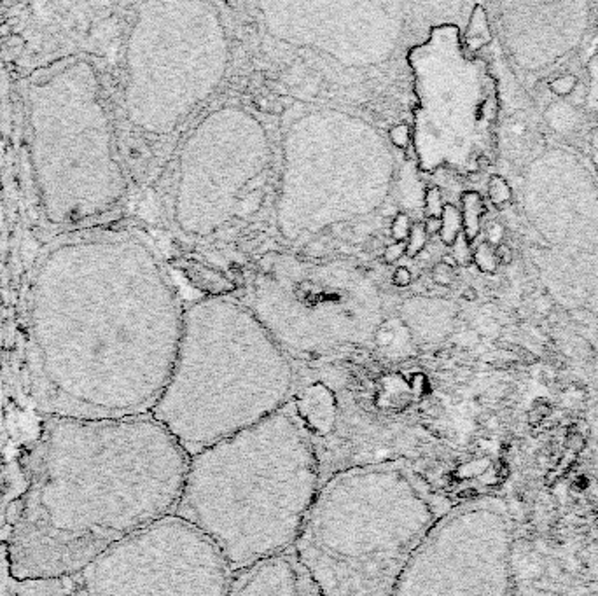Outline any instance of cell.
<instances>
[{
  "mask_svg": "<svg viewBox=\"0 0 598 596\" xmlns=\"http://www.w3.org/2000/svg\"><path fill=\"white\" fill-rule=\"evenodd\" d=\"M453 252H451V257H453L455 260H457V264H467L469 260L472 259L471 251H469V241L465 240L464 234H460V237L457 238V241L453 244Z\"/></svg>",
  "mask_w": 598,
  "mask_h": 596,
  "instance_id": "obj_23",
  "label": "cell"
},
{
  "mask_svg": "<svg viewBox=\"0 0 598 596\" xmlns=\"http://www.w3.org/2000/svg\"><path fill=\"white\" fill-rule=\"evenodd\" d=\"M444 203H443V194L437 187L427 189L425 192V213L427 217H436L439 219L441 213H443Z\"/></svg>",
  "mask_w": 598,
  "mask_h": 596,
  "instance_id": "obj_18",
  "label": "cell"
},
{
  "mask_svg": "<svg viewBox=\"0 0 598 596\" xmlns=\"http://www.w3.org/2000/svg\"><path fill=\"white\" fill-rule=\"evenodd\" d=\"M190 456L151 415L46 416L27 490L9 519L18 581H62L175 511Z\"/></svg>",
  "mask_w": 598,
  "mask_h": 596,
  "instance_id": "obj_3",
  "label": "cell"
},
{
  "mask_svg": "<svg viewBox=\"0 0 598 596\" xmlns=\"http://www.w3.org/2000/svg\"><path fill=\"white\" fill-rule=\"evenodd\" d=\"M320 488L319 455L291 401L191 456L173 514L234 574L294 549Z\"/></svg>",
  "mask_w": 598,
  "mask_h": 596,
  "instance_id": "obj_4",
  "label": "cell"
},
{
  "mask_svg": "<svg viewBox=\"0 0 598 596\" xmlns=\"http://www.w3.org/2000/svg\"><path fill=\"white\" fill-rule=\"evenodd\" d=\"M462 234L471 244L481 233V217L485 213V203L476 191L462 194Z\"/></svg>",
  "mask_w": 598,
  "mask_h": 596,
  "instance_id": "obj_13",
  "label": "cell"
},
{
  "mask_svg": "<svg viewBox=\"0 0 598 596\" xmlns=\"http://www.w3.org/2000/svg\"><path fill=\"white\" fill-rule=\"evenodd\" d=\"M465 48L471 53L479 51L481 48L489 46L492 42V28H490L489 14L481 4H476L474 9L471 11L467 23H465V34H464Z\"/></svg>",
  "mask_w": 598,
  "mask_h": 596,
  "instance_id": "obj_12",
  "label": "cell"
},
{
  "mask_svg": "<svg viewBox=\"0 0 598 596\" xmlns=\"http://www.w3.org/2000/svg\"><path fill=\"white\" fill-rule=\"evenodd\" d=\"M576 83H578L576 76H572V74H565V76H558L557 79L551 81L550 89L554 93V95L560 96V98H565V96H569L572 91H574Z\"/></svg>",
  "mask_w": 598,
  "mask_h": 596,
  "instance_id": "obj_20",
  "label": "cell"
},
{
  "mask_svg": "<svg viewBox=\"0 0 598 596\" xmlns=\"http://www.w3.org/2000/svg\"><path fill=\"white\" fill-rule=\"evenodd\" d=\"M432 280L436 282V284L443 285V287H450L455 282V267L448 266V264H444L443 260H441V263H437L436 266L432 267Z\"/></svg>",
  "mask_w": 598,
  "mask_h": 596,
  "instance_id": "obj_21",
  "label": "cell"
},
{
  "mask_svg": "<svg viewBox=\"0 0 598 596\" xmlns=\"http://www.w3.org/2000/svg\"><path fill=\"white\" fill-rule=\"evenodd\" d=\"M406 254V241H396V244L389 245L383 252V259L387 264H394Z\"/></svg>",
  "mask_w": 598,
  "mask_h": 596,
  "instance_id": "obj_24",
  "label": "cell"
},
{
  "mask_svg": "<svg viewBox=\"0 0 598 596\" xmlns=\"http://www.w3.org/2000/svg\"><path fill=\"white\" fill-rule=\"evenodd\" d=\"M296 364L241 303L210 298L182 312L175 362L151 416L187 456L289 404Z\"/></svg>",
  "mask_w": 598,
  "mask_h": 596,
  "instance_id": "obj_5",
  "label": "cell"
},
{
  "mask_svg": "<svg viewBox=\"0 0 598 596\" xmlns=\"http://www.w3.org/2000/svg\"><path fill=\"white\" fill-rule=\"evenodd\" d=\"M450 509L402 463L352 467L324 481L294 551L320 596H390Z\"/></svg>",
  "mask_w": 598,
  "mask_h": 596,
  "instance_id": "obj_6",
  "label": "cell"
},
{
  "mask_svg": "<svg viewBox=\"0 0 598 596\" xmlns=\"http://www.w3.org/2000/svg\"><path fill=\"white\" fill-rule=\"evenodd\" d=\"M227 596H320L294 549L233 574Z\"/></svg>",
  "mask_w": 598,
  "mask_h": 596,
  "instance_id": "obj_10",
  "label": "cell"
},
{
  "mask_svg": "<svg viewBox=\"0 0 598 596\" xmlns=\"http://www.w3.org/2000/svg\"><path fill=\"white\" fill-rule=\"evenodd\" d=\"M496 254L498 257V263H502V264H511L512 263V252H511V249H509L505 244H500L498 247H496Z\"/></svg>",
  "mask_w": 598,
  "mask_h": 596,
  "instance_id": "obj_28",
  "label": "cell"
},
{
  "mask_svg": "<svg viewBox=\"0 0 598 596\" xmlns=\"http://www.w3.org/2000/svg\"><path fill=\"white\" fill-rule=\"evenodd\" d=\"M441 230L439 238L446 247H453L457 238L462 234V213L451 203H446L441 213Z\"/></svg>",
  "mask_w": 598,
  "mask_h": 596,
  "instance_id": "obj_14",
  "label": "cell"
},
{
  "mask_svg": "<svg viewBox=\"0 0 598 596\" xmlns=\"http://www.w3.org/2000/svg\"><path fill=\"white\" fill-rule=\"evenodd\" d=\"M98 224L46 238L25 264L11 345L44 416L151 415L182 329V312L151 241Z\"/></svg>",
  "mask_w": 598,
  "mask_h": 596,
  "instance_id": "obj_1",
  "label": "cell"
},
{
  "mask_svg": "<svg viewBox=\"0 0 598 596\" xmlns=\"http://www.w3.org/2000/svg\"><path fill=\"white\" fill-rule=\"evenodd\" d=\"M516 537L505 495L455 505L420 542L390 596H514Z\"/></svg>",
  "mask_w": 598,
  "mask_h": 596,
  "instance_id": "obj_7",
  "label": "cell"
},
{
  "mask_svg": "<svg viewBox=\"0 0 598 596\" xmlns=\"http://www.w3.org/2000/svg\"><path fill=\"white\" fill-rule=\"evenodd\" d=\"M486 191H489L490 201L496 206H504L505 203L511 201L512 198V189L507 184L505 178H502L500 175H492L486 185Z\"/></svg>",
  "mask_w": 598,
  "mask_h": 596,
  "instance_id": "obj_15",
  "label": "cell"
},
{
  "mask_svg": "<svg viewBox=\"0 0 598 596\" xmlns=\"http://www.w3.org/2000/svg\"><path fill=\"white\" fill-rule=\"evenodd\" d=\"M500 7V35L516 65L539 72L565 58L581 44L588 27L590 4H505Z\"/></svg>",
  "mask_w": 598,
  "mask_h": 596,
  "instance_id": "obj_9",
  "label": "cell"
},
{
  "mask_svg": "<svg viewBox=\"0 0 598 596\" xmlns=\"http://www.w3.org/2000/svg\"><path fill=\"white\" fill-rule=\"evenodd\" d=\"M95 4H16L0 16V55L14 86L16 140L35 247L116 223L128 171L107 72L116 39Z\"/></svg>",
  "mask_w": 598,
  "mask_h": 596,
  "instance_id": "obj_2",
  "label": "cell"
},
{
  "mask_svg": "<svg viewBox=\"0 0 598 596\" xmlns=\"http://www.w3.org/2000/svg\"><path fill=\"white\" fill-rule=\"evenodd\" d=\"M502 238H504V226L498 223H492L486 230V244L492 245V247H498L502 244Z\"/></svg>",
  "mask_w": 598,
  "mask_h": 596,
  "instance_id": "obj_25",
  "label": "cell"
},
{
  "mask_svg": "<svg viewBox=\"0 0 598 596\" xmlns=\"http://www.w3.org/2000/svg\"><path fill=\"white\" fill-rule=\"evenodd\" d=\"M462 298L467 299V301H474V299L478 298V296H476V291H474V289L469 287V289H465L464 294H462Z\"/></svg>",
  "mask_w": 598,
  "mask_h": 596,
  "instance_id": "obj_30",
  "label": "cell"
},
{
  "mask_svg": "<svg viewBox=\"0 0 598 596\" xmlns=\"http://www.w3.org/2000/svg\"><path fill=\"white\" fill-rule=\"evenodd\" d=\"M514 596H598V588L551 556L518 551Z\"/></svg>",
  "mask_w": 598,
  "mask_h": 596,
  "instance_id": "obj_11",
  "label": "cell"
},
{
  "mask_svg": "<svg viewBox=\"0 0 598 596\" xmlns=\"http://www.w3.org/2000/svg\"><path fill=\"white\" fill-rule=\"evenodd\" d=\"M590 158H592L593 168H595L598 177V126L593 130L592 137H590Z\"/></svg>",
  "mask_w": 598,
  "mask_h": 596,
  "instance_id": "obj_27",
  "label": "cell"
},
{
  "mask_svg": "<svg viewBox=\"0 0 598 596\" xmlns=\"http://www.w3.org/2000/svg\"><path fill=\"white\" fill-rule=\"evenodd\" d=\"M427 237H429V234H427L423 224H415V226H411L409 237L408 240H406V256L416 257L420 252H423V249H425L427 245Z\"/></svg>",
  "mask_w": 598,
  "mask_h": 596,
  "instance_id": "obj_17",
  "label": "cell"
},
{
  "mask_svg": "<svg viewBox=\"0 0 598 596\" xmlns=\"http://www.w3.org/2000/svg\"><path fill=\"white\" fill-rule=\"evenodd\" d=\"M409 231H411V220L406 213H397L392 219L390 224V233L396 241H406L409 237Z\"/></svg>",
  "mask_w": 598,
  "mask_h": 596,
  "instance_id": "obj_19",
  "label": "cell"
},
{
  "mask_svg": "<svg viewBox=\"0 0 598 596\" xmlns=\"http://www.w3.org/2000/svg\"><path fill=\"white\" fill-rule=\"evenodd\" d=\"M423 227H425L427 234H439L441 219H436V217H427L425 223H423Z\"/></svg>",
  "mask_w": 598,
  "mask_h": 596,
  "instance_id": "obj_29",
  "label": "cell"
},
{
  "mask_svg": "<svg viewBox=\"0 0 598 596\" xmlns=\"http://www.w3.org/2000/svg\"><path fill=\"white\" fill-rule=\"evenodd\" d=\"M472 260L483 273H496L498 266V257L496 254V247L489 245L486 241L479 244L476 251L472 252Z\"/></svg>",
  "mask_w": 598,
  "mask_h": 596,
  "instance_id": "obj_16",
  "label": "cell"
},
{
  "mask_svg": "<svg viewBox=\"0 0 598 596\" xmlns=\"http://www.w3.org/2000/svg\"><path fill=\"white\" fill-rule=\"evenodd\" d=\"M409 138H411V131H409L408 124H396L389 130V140L396 145L397 149H406L409 145Z\"/></svg>",
  "mask_w": 598,
  "mask_h": 596,
  "instance_id": "obj_22",
  "label": "cell"
},
{
  "mask_svg": "<svg viewBox=\"0 0 598 596\" xmlns=\"http://www.w3.org/2000/svg\"><path fill=\"white\" fill-rule=\"evenodd\" d=\"M79 576L84 596H227L233 579L219 549L175 514L110 545Z\"/></svg>",
  "mask_w": 598,
  "mask_h": 596,
  "instance_id": "obj_8",
  "label": "cell"
},
{
  "mask_svg": "<svg viewBox=\"0 0 598 596\" xmlns=\"http://www.w3.org/2000/svg\"><path fill=\"white\" fill-rule=\"evenodd\" d=\"M392 280L397 287H408V285L413 282V274L406 266H399L397 270L394 271Z\"/></svg>",
  "mask_w": 598,
  "mask_h": 596,
  "instance_id": "obj_26",
  "label": "cell"
}]
</instances>
